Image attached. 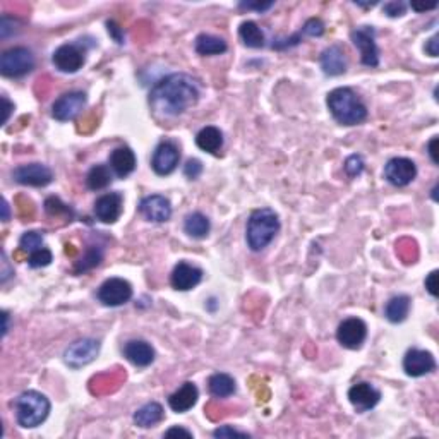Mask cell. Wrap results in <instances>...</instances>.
Listing matches in <instances>:
<instances>
[{
	"instance_id": "1",
	"label": "cell",
	"mask_w": 439,
	"mask_h": 439,
	"mask_svg": "<svg viewBox=\"0 0 439 439\" xmlns=\"http://www.w3.org/2000/svg\"><path fill=\"white\" fill-rule=\"evenodd\" d=\"M199 86L188 74H170L149 91V107L156 115L172 119L188 112L199 101Z\"/></svg>"
},
{
	"instance_id": "2",
	"label": "cell",
	"mask_w": 439,
	"mask_h": 439,
	"mask_svg": "<svg viewBox=\"0 0 439 439\" xmlns=\"http://www.w3.org/2000/svg\"><path fill=\"white\" fill-rule=\"evenodd\" d=\"M326 105L333 119L342 126H358L367 119V107L350 88H336L329 91Z\"/></svg>"
},
{
	"instance_id": "3",
	"label": "cell",
	"mask_w": 439,
	"mask_h": 439,
	"mask_svg": "<svg viewBox=\"0 0 439 439\" xmlns=\"http://www.w3.org/2000/svg\"><path fill=\"white\" fill-rule=\"evenodd\" d=\"M280 232L278 215L270 208H259L252 211L247 220L246 240L251 251L259 252L273 242L276 233Z\"/></svg>"
},
{
	"instance_id": "4",
	"label": "cell",
	"mask_w": 439,
	"mask_h": 439,
	"mask_svg": "<svg viewBox=\"0 0 439 439\" xmlns=\"http://www.w3.org/2000/svg\"><path fill=\"white\" fill-rule=\"evenodd\" d=\"M16 420L24 429L42 426L50 413V400L38 391H24L14 401Z\"/></svg>"
},
{
	"instance_id": "5",
	"label": "cell",
	"mask_w": 439,
	"mask_h": 439,
	"mask_svg": "<svg viewBox=\"0 0 439 439\" xmlns=\"http://www.w3.org/2000/svg\"><path fill=\"white\" fill-rule=\"evenodd\" d=\"M35 55L26 47H14L0 57V72L6 78H23L35 69Z\"/></svg>"
},
{
	"instance_id": "6",
	"label": "cell",
	"mask_w": 439,
	"mask_h": 439,
	"mask_svg": "<svg viewBox=\"0 0 439 439\" xmlns=\"http://www.w3.org/2000/svg\"><path fill=\"white\" fill-rule=\"evenodd\" d=\"M98 301L107 307H119L133 299V285L124 278H108L100 285Z\"/></svg>"
},
{
	"instance_id": "7",
	"label": "cell",
	"mask_w": 439,
	"mask_h": 439,
	"mask_svg": "<svg viewBox=\"0 0 439 439\" xmlns=\"http://www.w3.org/2000/svg\"><path fill=\"white\" fill-rule=\"evenodd\" d=\"M55 69L64 74H74L86 62V50L79 43H64L52 55Z\"/></svg>"
},
{
	"instance_id": "8",
	"label": "cell",
	"mask_w": 439,
	"mask_h": 439,
	"mask_svg": "<svg viewBox=\"0 0 439 439\" xmlns=\"http://www.w3.org/2000/svg\"><path fill=\"white\" fill-rule=\"evenodd\" d=\"M352 43L361 52V62L367 67L379 65V49L376 43V29L372 26H361L350 33Z\"/></svg>"
},
{
	"instance_id": "9",
	"label": "cell",
	"mask_w": 439,
	"mask_h": 439,
	"mask_svg": "<svg viewBox=\"0 0 439 439\" xmlns=\"http://www.w3.org/2000/svg\"><path fill=\"white\" fill-rule=\"evenodd\" d=\"M100 354V342L94 338H83L67 347L64 352V361L69 367L81 369L91 364Z\"/></svg>"
},
{
	"instance_id": "10",
	"label": "cell",
	"mask_w": 439,
	"mask_h": 439,
	"mask_svg": "<svg viewBox=\"0 0 439 439\" xmlns=\"http://www.w3.org/2000/svg\"><path fill=\"white\" fill-rule=\"evenodd\" d=\"M88 97L83 91H69L64 93L60 98L53 101L52 105V117L58 122H69L74 120L79 113L86 107Z\"/></svg>"
},
{
	"instance_id": "11",
	"label": "cell",
	"mask_w": 439,
	"mask_h": 439,
	"mask_svg": "<svg viewBox=\"0 0 439 439\" xmlns=\"http://www.w3.org/2000/svg\"><path fill=\"white\" fill-rule=\"evenodd\" d=\"M13 179L21 185L29 188H45L52 184L53 172L43 163H28L19 165L13 170Z\"/></svg>"
},
{
	"instance_id": "12",
	"label": "cell",
	"mask_w": 439,
	"mask_h": 439,
	"mask_svg": "<svg viewBox=\"0 0 439 439\" xmlns=\"http://www.w3.org/2000/svg\"><path fill=\"white\" fill-rule=\"evenodd\" d=\"M417 177V165L411 158L397 156L384 165V179L395 188H407Z\"/></svg>"
},
{
	"instance_id": "13",
	"label": "cell",
	"mask_w": 439,
	"mask_h": 439,
	"mask_svg": "<svg viewBox=\"0 0 439 439\" xmlns=\"http://www.w3.org/2000/svg\"><path fill=\"white\" fill-rule=\"evenodd\" d=\"M365 338H367V324L358 317H349V320L342 321L336 329V340L340 342V345L349 350L361 349Z\"/></svg>"
},
{
	"instance_id": "14",
	"label": "cell",
	"mask_w": 439,
	"mask_h": 439,
	"mask_svg": "<svg viewBox=\"0 0 439 439\" xmlns=\"http://www.w3.org/2000/svg\"><path fill=\"white\" fill-rule=\"evenodd\" d=\"M179 162H181V151H179L177 144L172 141H162L153 153L151 168L156 175L165 177V175L174 174L175 168L179 167Z\"/></svg>"
},
{
	"instance_id": "15",
	"label": "cell",
	"mask_w": 439,
	"mask_h": 439,
	"mask_svg": "<svg viewBox=\"0 0 439 439\" xmlns=\"http://www.w3.org/2000/svg\"><path fill=\"white\" fill-rule=\"evenodd\" d=\"M139 213L148 222L165 223L172 217V204L168 197L162 196V194H151V196H146L141 199Z\"/></svg>"
},
{
	"instance_id": "16",
	"label": "cell",
	"mask_w": 439,
	"mask_h": 439,
	"mask_svg": "<svg viewBox=\"0 0 439 439\" xmlns=\"http://www.w3.org/2000/svg\"><path fill=\"white\" fill-rule=\"evenodd\" d=\"M436 369V358L431 352L420 349H412L404 357V371L411 378H422Z\"/></svg>"
},
{
	"instance_id": "17",
	"label": "cell",
	"mask_w": 439,
	"mask_h": 439,
	"mask_svg": "<svg viewBox=\"0 0 439 439\" xmlns=\"http://www.w3.org/2000/svg\"><path fill=\"white\" fill-rule=\"evenodd\" d=\"M349 400L358 413L372 411L381 400V393L371 383H357L349 390Z\"/></svg>"
},
{
	"instance_id": "18",
	"label": "cell",
	"mask_w": 439,
	"mask_h": 439,
	"mask_svg": "<svg viewBox=\"0 0 439 439\" xmlns=\"http://www.w3.org/2000/svg\"><path fill=\"white\" fill-rule=\"evenodd\" d=\"M124 199L120 192L103 194L94 203V217L101 223H115L122 215Z\"/></svg>"
},
{
	"instance_id": "19",
	"label": "cell",
	"mask_w": 439,
	"mask_h": 439,
	"mask_svg": "<svg viewBox=\"0 0 439 439\" xmlns=\"http://www.w3.org/2000/svg\"><path fill=\"white\" fill-rule=\"evenodd\" d=\"M203 280V270H199L197 266L189 265V263L181 261L177 266L174 268L170 276V283L175 290L181 292H188L192 290L194 287L201 283Z\"/></svg>"
},
{
	"instance_id": "20",
	"label": "cell",
	"mask_w": 439,
	"mask_h": 439,
	"mask_svg": "<svg viewBox=\"0 0 439 439\" xmlns=\"http://www.w3.org/2000/svg\"><path fill=\"white\" fill-rule=\"evenodd\" d=\"M136 155L131 148L127 146H120V148H115L112 153H110V158H108V167L117 177L124 179L127 175L133 174L136 170Z\"/></svg>"
},
{
	"instance_id": "21",
	"label": "cell",
	"mask_w": 439,
	"mask_h": 439,
	"mask_svg": "<svg viewBox=\"0 0 439 439\" xmlns=\"http://www.w3.org/2000/svg\"><path fill=\"white\" fill-rule=\"evenodd\" d=\"M124 357L136 367H148L155 362V349L144 340H131L124 345Z\"/></svg>"
},
{
	"instance_id": "22",
	"label": "cell",
	"mask_w": 439,
	"mask_h": 439,
	"mask_svg": "<svg viewBox=\"0 0 439 439\" xmlns=\"http://www.w3.org/2000/svg\"><path fill=\"white\" fill-rule=\"evenodd\" d=\"M197 398H199V390H197L196 384L188 381L182 384L175 393H172L168 397V405H170V408L174 412L184 413L191 411L194 405H196Z\"/></svg>"
},
{
	"instance_id": "23",
	"label": "cell",
	"mask_w": 439,
	"mask_h": 439,
	"mask_svg": "<svg viewBox=\"0 0 439 439\" xmlns=\"http://www.w3.org/2000/svg\"><path fill=\"white\" fill-rule=\"evenodd\" d=\"M320 62H321V69H323V72L326 76H331V78H335V76L345 74L347 57H345V52H343V49L340 45L328 47V49L324 50L323 53H321Z\"/></svg>"
},
{
	"instance_id": "24",
	"label": "cell",
	"mask_w": 439,
	"mask_h": 439,
	"mask_svg": "<svg viewBox=\"0 0 439 439\" xmlns=\"http://www.w3.org/2000/svg\"><path fill=\"white\" fill-rule=\"evenodd\" d=\"M411 304L412 301L408 295H395L384 307V317L393 324L404 323L411 313Z\"/></svg>"
},
{
	"instance_id": "25",
	"label": "cell",
	"mask_w": 439,
	"mask_h": 439,
	"mask_svg": "<svg viewBox=\"0 0 439 439\" xmlns=\"http://www.w3.org/2000/svg\"><path fill=\"white\" fill-rule=\"evenodd\" d=\"M165 412L163 407L156 401H149V404L142 405L141 408H138L136 413H134V424L138 427H142V429H149V427L156 426L163 420Z\"/></svg>"
},
{
	"instance_id": "26",
	"label": "cell",
	"mask_w": 439,
	"mask_h": 439,
	"mask_svg": "<svg viewBox=\"0 0 439 439\" xmlns=\"http://www.w3.org/2000/svg\"><path fill=\"white\" fill-rule=\"evenodd\" d=\"M197 148L203 151L211 153V155H218L220 149L223 146V133L215 126H206L197 133L196 136Z\"/></svg>"
},
{
	"instance_id": "27",
	"label": "cell",
	"mask_w": 439,
	"mask_h": 439,
	"mask_svg": "<svg viewBox=\"0 0 439 439\" xmlns=\"http://www.w3.org/2000/svg\"><path fill=\"white\" fill-rule=\"evenodd\" d=\"M194 49H196L197 53L203 55V57H210V55L225 53L226 50H229V47H226V42L223 38L203 33V35L197 36L196 42H194Z\"/></svg>"
},
{
	"instance_id": "28",
	"label": "cell",
	"mask_w": 439,
	"mask_h": 439,
	"mask_svg": "<svg viewBox=\"0 0 439 439\" xmlns=\"http://www.w3.org/2000/svg\"><path fill=\"white\" fill-rule=\"evenodd\" d=\"M210 230H211V223L206 215L196 211V213H191L185 217L184 232L188 233L189 237H192V239H197V240L206 239Z\"/></svg>"
},
{
	"instance_id": "29",
	"label": "cell",
	"mask_w": 439,
	"mask_h": 439,
	"mask_svg": "<svg viewBox=\"0 0 439 439\" xmlns=\"http://www.w3.org/2000/svg\"><path fill=\"white\" fill-rule=\"evenodd\" d=\"M208 390L215 398H229L235 393V381L230 374L217 372L208 379Z\"/></svg>"
},
{
	"instance_id": "30",
	"label": "cell",
	"mask_w": 439,
	"mask_h": 439,
	"mask_svg": "<svg viewBox=\"0 0 439 439\" xmlns=\"http://www.w3.org/2000/svg\"><path fill=\"white\" fill-rule=\"evenodd\" d=\"M112 174L107 165H94L86 175V185L91 191H103L112 184Z\"/></svg>"
},
{
	"instance_id": "31",
	"label": "cell",
	"mask_w": 439,
	"mask_h": 439,
	"mask_svg": "<svg viewBox=\"0 0 439 439\" xmlns=\"http://www.w3.org/2000/svg\"><path fill=\"white\" fill-rule=\"evenodd\" d=\"M239 36L249 49H263L265 47V33L254 21H244L239 28Z\"/></svg>"
},
{
	"instance_id": "32",
	"label": "cell",
	"mask_w": 439,
	"mask_h": 439,
	"mask_svg": "<svg viewBox=\"0 0 439 439\" xmlns=\"http://www.w3.org/2000/svg\"><path fill=\"white\" fill-rule=\"evenodd\" d=\"M101 259H103V251H101L100 246L88 247L86 252H84L83 258L79 259L78 263H76L74 272L78 273V274L84 273V272H90V270L97 268V266L100 265Z\"/></svg>"
},
{
	"instance_id": "33",
	"label": "cell",
	"mask_w": 439,
	"mask_h": 439,
	"mask_svg": "<svg viewBox=\"0 0 439 439\" xmlns=\"http://www.w3.org/2000/svg\"><path fill=\"white\" fill-rule=\"evenodd\" d=\"M43 244H45V239H43V233L42 232H36V230L26 232L19 239L21 251L29 252V254H33V252H36V251H40V249H43Z\"/></svg>"
},
{
	"instance_id": "34",
	"label": "cell",
	"mask_w": 439,
	"mask_h": 439,
	"mask_svg": "<svg viewBox=\"0 0 439 439\" xmlns=\"http://www.w3.org/2000/svg\"><path fill=\"white\" fill-rule=\"evenodd\" d=\"M45 211L50 215V217H72V210L67 206V204L62 203L58 197H49L45 201Z\"/></svg>"
},
{
	"instance_id": "35",
	"label": "cell",
	"mask_w": 439,
	"mask_h": 439,
	"mask_svg": "<svg viewBox=\"0 0 439 439\" xmlns=\"http://www.w3.org/2000/svg\"><path fill=\"white\" fill-rule=\"evenodd\" d=\"M52 259H53L52 251L43 247V249H40V251L29 254L28 265L31 266V268H45V266H49L50 263H52Z\"/></svg>"
},
{
	"instance_id": "36",
	"label": "cell",
	"mask_w": 439,
	"mask_h": 439,
	"mask_svg": "<svg viewBox=\"0 0 439 439\" xmlns=\"http://www.w3.org/2000/svg\"><path fill=\"white\" fill-rule=\"evenodd\" d=\"M364 158H362L361 155H350L349 158L345 160L343 168H345V174L349 175L350 179H356L364 172Z\"/></svg>"
},
{
	"instance_id": "37",
	"label": "cell",
	"mask_w": 439,
	"mask_h": 439,
	"mask_svg": "<svg viewBox=\"0 0 439 439\" xmlns=\"http://www.w3.org/2000/svg\"><path fill=\"white\" fill-rule=\"evenodd\" d=\"M383 13L388 17H401L407 13V3L400 2V0H393V2H388L383 6Z\"/></svg>"
},
{
	"instance_id": "38",
	"label": "cell",
	"mask_w": 439,
	"mask_h": 439,
	"mask_svg": "<svg viewBox=\"0 0 439 439\" xmlns=\"http://www.w3.org/2000/svg\"><path fill=\"white\" fill-rule=\"evenodd\" d=\"M302 33L307 36H323L324 35V23L317 17L306 21V24L302 26Z\"/></svg>"
},
{
	"instance_id": "39",
	"label": "cell",
	"mask_w": 439,
	"mask_h": 439,
	"mask_svg": "<svg viewBox=\"0 0 439 439\" xmlns=\"http://www.w3.org/2000/svg\"><path fill=\"white\" fill-rule=\"evenodd\" d=\"M203 174V163L199 160L191 158L188 160V163L184 165V175L189 179V181H196L199 175Z\"/></svg>"
},
{
	"instance_id": "40",
	"label": "cell",
	"mask_w": 439,
	"mask_h": 439,
	"mask_svg": "<svg viewBox=\"0 0 439 439\" xmlns=\"http://www.w3.org/2000/svg\"><path fill=\"white\" fill-rule=\"evenodd\" d=\"M215 438H249L247 433H242V431L233 429L232 426H223L215 429L213 433Z\"/></svg>"
},
{
	"instance_id": "41",
	"label": "cell",
	"mask_w": 439,
	"mask_h": 439,
	"mask_svg": "<svg viewBox=\"0 0 439 439\" xmlns=\"http://www.w3.org/2000/svg\"><path fill=\"white\" fill-rule=\"evenodd\" d=\"M424 285H426V290L429 292V294L433 295V297H438V272H436V270L427 274V278H426V281H424Z\"/></svg>"
},
{
	"instance_id": "42",
	"label": "cell",
	"mask_w": 439,
	"mask_h": 439,
	"mask_svg": "<svg viewBox=\"0 0 439 439\" xmlns=\"http://www.w3.org/2000/svg\"><path fill=\"white\" fill-rule=\"evenodd\" d=\"M107 28H108V33L113 36V40H115L117 43H124V33H122V29L119 28V24L113 23V21H108Z\"/></svg>"
},
{
	"instance_id": "43",
	"label": "cell",
	"mask_w": 439,
	"mask_h": 439,
	"mask_svg": "<svg viewBox=\"0 0 439 439\" xmlns=\"http://www.w3.org/2000/svg\"><path fill=\"white\" fill-rule=\"evenodd\" d=\"M172 436H185V438H192L191 431L184 429V427H170L168 431H165V438H172Z\"/></svg>"
},
{
	"instance_id": "44",
	"label": "cell",
	"mask_w": 439,
	"mask_h": 439,
	"mask_svg": "<svg viewBox=\"0 0 439 439\" xmlns=\"http://www.w3.org/2000/svg\"><path fill=\"white\" fill-rule=\"evenodd\" d=\"M274 6L273 2H266V3H261V2H258V3H249V2H242L240 3V7H242V9H247V10H251V9H254V10H259V13H263V10H268V9H272V7Z\"/></svg>"
},
{
	"instance_id": "45",
	"label": "cell",
	"mask_w": 439,
	"mask_h": 439,
	"mask_svg": "<svg viewBox=\"0 0 439 439\" xmlns=\"http://www.w3.org/2000/svg\"><path fill=\"white\" fill-rule=\"evenodd\" d=\"M439 36L438 35H434L433 38L429 40V42L426 43V52L431 55V57H438L439 55V49H438V45H439Z\"/></svg>"
},
{
	"instance_id": "46",
	"label": "cell",
	"mask_w": 439,
	"mask_h": 439,
	"mask_svg": "<svg viewBox=\"0 0 439 439\" xmlns=\"http://www.w3.org/2000/svg\"><path fill=\"white\" fill-rule=\"evenodd\" d=\"M436 146H438V136H434V138L429 141V144H427V153H429L431 160H433L434 165L439 163L438 153H436Z\"/></svg>"
},
{
	"instance_id": "47",
	"label": "cell",
	"mask_w": 439,
	"mask_h": 439,
	"mask_svg": "<svg viewBox=\"0 0 439 439\" xmlns=\"http://www.w3.org/2000/svg\"><path fill=\"white\" fill-rule=\"evenodd\" d=\"M2 103H3V126H6V124L9 122V117H10V112H13L14 105L10 103L7 97H2Z\"/></svg>"
},
{
	"instance_id": "48",
	"label": "cell",
	"mask_w": 439,
	"mask_h": 439,
	"mask_svg": "<svg viewBox=\"0 0 439 439\" xmlns=\"http://www.w3.org/2000/svg\"><path fill=\"white\" fill-rule=\"evenodd\" d=\"M7 258H6V252H2V265H3V270H2V283L3 281L7 280V278H9V274H10V272L9 270H7Z\"/></svg>"
},
{
	"instance_id": "49",
	"label": "cell",
	"mask_w": 439,
	"mask_h": 439,
	"mask_svg": "<svg viewBox=\"0 0 439 439\" xmlns=\"http://www.w3.org/2000/svg\"><path fill=\"white\" fill-rule=\"evenodd\" d=\"M2 320H3L2 336H6L7 331H9V313H7V310H3V313H2Z\"/></svg>"
},
{
	"instance_id": "50",
	"label": "cell",
	"mask_w": 439,
	"mask_h": 439,
	"mask_svg": "<svg viewBox=\"0 0 439 439\" xmlns=\"http://www.w3.org/2000/svg\"><path fill=\"white\" fill-rule=\"evenodd\" d=\"M436 3H433V6H426V7H419L417 3H412V9L417 10V13H426V10H434L436 9Z\"/></svg>"
},
{
	"instance_id": "51",
	"label": "cell",
	"mask_w": 439,
	"mask_h": 439,
	"mask_svg": "<svg viewBox=\"0 0 439 439\" xmlns=\"http://www.w3.org/2000/svg\"><path fill=\"white\" fill-rule=\"evenodd\" d=\"M2 220L3 222L9 220V203L6 199H2Z\"/></svg>"
}]
</instances>
